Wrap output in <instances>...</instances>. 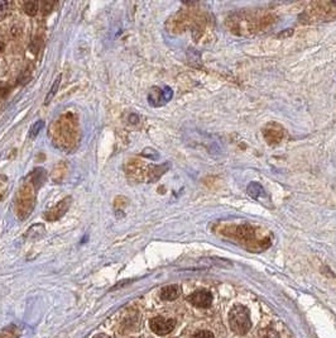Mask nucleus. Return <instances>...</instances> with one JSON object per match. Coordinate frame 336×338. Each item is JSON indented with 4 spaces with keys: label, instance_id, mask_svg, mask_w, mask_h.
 <instances>
[{
    "label": "nucleus",
    "instance_id": "1",
    "mask_svg": "<svg viewBox=\"0 0 336 338\" xmlns=\"http://www.w3.org/2000/svg\"><path fill=\"white\" fill-rule=\"evenodd\" d=\"M212 230L225 240L234 241L244 249L253 252L267 250L272 243V234L265 228L252 223L236 222H217Z\"/></svg>",
    "mask_w": 336,
    "mask_h": 338
},
{
    "label": "nucleus",
    "instance_id": "2",
    "mask_svg": "<svg viewBox=\"0 0 336 338\" xmlns=\"http://www.w3.org/2000/svg\"><path fill=\"white\" fill-rule=\"evenodd\" d=\"M278 17L268 9H243L228 15L226 28L236 36H254L277 23Z\"/></svg>",
    "mask_w": 336,
    "mask_h": 338
},
{
    "label": "nucleus",
    "instance_id": "3",
    "mask_svg": "<svg viewBox=\"0 0 336 338\" xmlns=\"http://www.w3.org/2000/svg\"><path fill=\"white\" fill-rule=\"evenodd\" d=\"M336 18V1H313L300 15L304 24L331 22Z\"/></svg>",
    "mask_w": 336,
    "mask_h": 338
},
{
    "label": "nucleus",
    "instance_id": "4",
    "mask_svg": "<svg viewBox=\"0 0 336 338\" xmlns=\"http://www.w3.org/2000/svg\"><path fill=\"white\" fill-rule=\"evenodd\" d=\"M229 326L236 335H247L252 328L249 310L244 306L233 307L229 311Z\"/></svg>",
    "mask_w": 336,
    "mask_h": 338
},
{
    "label": "nucleus",
    "instance_id": "5",
    "mask_svg": "<svg viewBox=\"0 0 336 338\" xmlns=\"http://www.w3.org/2000/svg\"><path fill=\"white\" fill-rule=\"evenodd\" d=\"M285 129L281 126L280 123L271 122L268 123L267 126L263 128V137H264L265 142L269 146H276L280 144L281 142L284 141L285 138Z\"/></svg>",
    "mask_w": 336,
    "mask_h": 338
},
{
    "label": "nucleus",
    "instance_id": "6",
    "mask_svg": "<svg viewBox=\"0 0 336 338\" xmlns=\"http://www.w3.org/2000/svg\"><path fill=\"white\" fill-rule=\"evenodd\" d=\"M176 327V320L173 318L155 317L149 320V328L157 336H167L172 332Z\"/></svg>",
    "mask_w": 336,
    "mask_h": 338
},
{
    "label": "nucleus",
    "instance_id": "7",
    "mask_svg": "<svg viewBox=\"0 0 336 338\" xmlns=\"http://www.w3.org/2000/svg\"><path fill=\"white\" fill-rule=\"evenodd\" d=\"M187 300L196 308H208L212 304V294L207 290H197L188 295Z\"/></svg>",
    "mask_w": 336,
    "mask_h": 338
},
{
    "label": "nucleus",
    "instance_id": "8",
    "mask_svg": "<svg viewBox=\"0 0 336 338\" xmlns=\"http://www.w3.org/2000/svg\"><path fill=\"white\" fill-rule=\"evenodd\" d=\"M70 204H71V197H66V199H63V200H61L60 203L57 204L56 207L52 208L50 212H47V214H46V219H48V221H51V218L53 217V214H56V217H54V219H58L61 218V217L65 214L66 212H67V209H69Z\"/></svg>",
    "mask_w": 336,
    "mask_h": 338
},
{
    "label": "nucleus",
    "instance_id": "9",
    "mask_svg": "<svg viewBox=\"0 0 336 338\" xmlns=\"http://www.w3.org/2000/svg\"><path fill=\"white\" fill-rule=\"evenodd\" d=\"M181 295V287L179 285H167V286L162 287L161 291H159V296H161L162 300H166V302H173L179 296Z\"/></svg>",
    "mask_w": 336,
    "mask_h": 338
},
{
    "label": "nucleus",
    "instance_id": "10",
    "mask_svg": "<svg viewBox=\"0 0 336 338\" xmlns=\"http://www.w3.org/2000/svg\"><path fill=\"white\" fill-rule=\"evenodd\" d=\"M247 192L253 199H259L260 197H265V190L259 183H250Z\"/></svg>",
    "mask_w": 336,
    "mask_h": 338
},
{
    "label": "nucleus",
    "instance_id": "11",
    "mask_svg": "<svg viewBox=\"0 0 336 338\" xmlns=\"http://www.w3.org/2000/svg\"><path fill=\"white\" fill-rule=\"evenodd\" d=\"M60 84H61V75H58L56 78V80L53 81V84H52V86H51V89H50V91H48V94L46 95V99H45L46 105L50 104L52 99L54 98V95H56L57 91H58V89H60Z\"/></svg>",
    "mask_w": 336,
    "mask_h": 338
},
{
    "label": "nucleus",
    "instance_id": "12",
    "mask_svg": "<svg viewBox=\"0 0 336 338\" xmlns=\"http://www.w3.org/2000/svg\"><path fill=\"white\" fill-rule=\"evenodd\" d=\"M149 103L153 105H155V102H167L166 96H164V91L159 90L158 87H153L151 94H149Z\"/></svg>",
    "mask_w": 336,
    "mask_h": 338
},
{
    "label": "nucleus",
    "instance_id": "13",
    "mask_svg": "<svg viewBox=\"0 0 336 338\" xmlns=\"http://www.w3.org/2000/svg\"><path fill=\"white\" fill-rule=\"evenodd\" d=\"M38 1H27L24 4V10L28 15H36L38 12Z\"/></svg>",
    "mask_w": 336,
    "mask_h": 338
},
{
    "label": "nucleus",
    "instance_id": "14",
    "mask_svg": "<svg viewBox=\"0 0 336 338\" xmlns=\"http://www.w3.org/2000/svg\"><path fill=\"white\" fill-rule=\"evenodd\" d=\"M43 127H45V122H43V120H37V122H34V124L30 127L29 137L30 138L36 137V136L39 133V131H42V129H43Z\"/></svg>",
    "mask_w": 336,
    "mask_h": 338
},
{
    "label": "nucleus",
    "instance_id": "15",
    "mask_svg": "<svg viewBox=\"0 0 336 338\" xmlns=\"http://www.w3.org/2000/svg\"><path fill=\"white\" fill-rule=\"evenodd\" d=\"M191 338H215V336L210 331H199Z\"/></svg>",
    "mask_w": 336,
    "mask_h": 338
},
{
    "label": "nucleus",
    "instance_id": "16",
    "mask_svg": "<svg viewBox=\"0 0 336 338\" xmlns=\"http://www.w3.org/2000/svg\"><path fill=\"white\" fill-rule=\"evenodd\" d=\"M131 282H133V280H122V282H116V284L114 285V287H111V290H116V289H120V287H124L125 285L131 284Z\"/></svg>",
    "mask_w": 336,
    "mask_h": 338
},
{
    "label": "nucleus",
    "instance_id": "17",
    "mask_svg": "<svg viewBox=\"0 0 336 338\" xmlns=\"http://www.w3.org/2000/svg\"><path fill=\"white\" fill-rule=\"evenodd\" d=\"M8 8H9V3H6V1H0V14H1V13H5L6 10H8Z\"/></svg>",
    "mask_w": 336,
    "mask_h": 338
},
{
    "label": "nucleus",
    "instance_id": "18",
    "mask_svg": "<svg viewBox=\"0 0 336 338\" xmlns=\"http://www.w3.org/2000/svg\"><path fill=\"white\" fill-rule=\"evenodd\" d=\"M92 338H110V337H109V336H106V335H103L102 333V335H96L95 337H92Z\"/></svg>",
    "mask_w": 336,
    "mask_h": 338
},
{
    "label": "nucleus",
    "instance_id": "19",
    "mask_svg": "<svg viewBox=\"0 0 336 338\" xmlns=\"http://www.w3.org/2000/svg\"><path fill=\"white\" fill-rule=\"evenodd\" d=\"M128 338H138V337H128Z\"/></svg>",
    "mask_w": 336,
    "mask_h": 338
}]
</instances>
